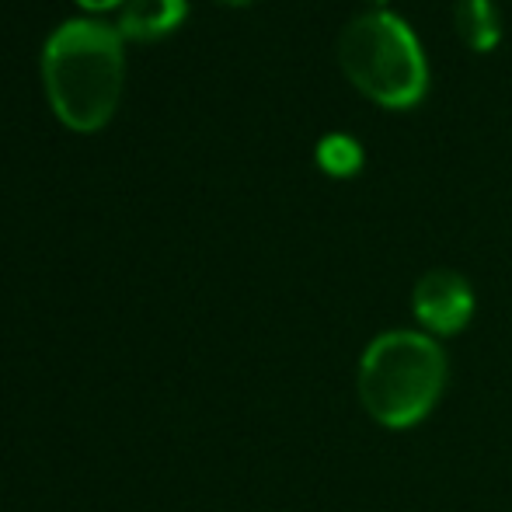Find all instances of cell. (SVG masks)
Instances as JSON below:
<instances>
[{"label": "cell", "mask_w": 512, "mask_h": 512, "mask_svg": "<svg viewBox=\"0 0 512 512\" xmlns=\"http://www.w3.org/2000/svg\"><path fill=\"white\" fill-rule=\"evenodd\" d=\"M450 384V359L422 328H391L370 338L356 366V394L380 429H415L436 411Z\"/></svg>", "instance_id": "obj_1"}, {"label": "cell", "mask_w": 512, "mask_h": 512, "mask_svg": "<svg viewBox=\"0 0 512 512\" xmlns=\"http://www.w3.org/2000/svg\"><path fill=\"white\" fill-rule=\"evenodd\" d=\"M42 77L49 102L67 126L98 129L122 91L119 32L105 21H63L42 46Z\"/></svg>", "instance_id": "obj_2"}, {"label": "cell", "mask_w": 512, "mask_h": 512, "mask_svg": "<svg viewBox=\"0 0 512 512\" xmlns=\"http://www.w3.org/2000/svg\"><path fill=\"white\" fill-rule=\"evenodd\" d=\"M345 77L384 108H411L429 88V63L401 14L370 11L352 18L338 35Z\"/></svg>", "instance_id": "obj_3"}, {"label": "cell", "mask_w": 512, "mask_h": 512, "mask_svg": "<svg viewBox=\"0 0 512 512\" xmlns=\"http://www.w3.org/2000/svg\"><path fill=\"white\" fill-rule=\"evenodd\" d=\"M411 314L425 335H457L474 317L471 283L453 269H429L411 290Z\"/></svg>", "instance_id": "obj_4"}, {"label": "cell", "mask_w": 512, "mask_h": 512, "mask_svg": "<svg viewBox=\"0 0 512 512\" xmlns=\"http://www.w3.org/2000/svg\"><path fill=\"white\" fill-rule=\"evenodd\" d=\"M189 4L185 0H126L119 18V32L133 39H157L182 25Z\"/></svg>", "instance_id": "obj_5"}, {"label": "cell", "mask_w": 512, "mask_h": 512, "mask_svg": "<svg viewBox=\"0 0 512 512\" xmlns=\"http://www.w3.org/2000/svg\"><path fill=\"white\" fill-rule=\"evenodd\" d=\"M453 25H457L464 46H471L474 53H492L502 39V21L492 0H457Z\"/></svg>", "instance_id": "obj_6"}, {"label": "cell", "mask_w": 512, "mask_h": 512, "mask_svg": "<svg viewBox=\"0 0 512 512\" xmlns=\"http://www.w3.org/2000/svg\"><path fill=\"white\" fill-rule=\"evenodd\" d=\"M314 157H317V164H321V171H328V175H335V178H349L363 168L366 154H363V143H359L356 136L328 133L321 143H317Z\"/></svg>", "instance_id": "obj_7"}, {"label": "cell", "mask_w": 512, "mask_h": 512, "mask_svg": "<svg viewBox=\"0 0 512 512\" xmlns=\"http://www.w3.org/2000/svg\"><path fill=\"white\" fill-rule=\"evenodd\" d=\"M84 7H108V4H119V0H81Z\"/></svg>", "instance_id": "obj_8"}, {"label": "cell", "mask_w": 512, "mask_h": 512, "mask_svg": "<svg viewBox=\"0 0 512 512\" xmlns=\"http://www.w3.org/2000/svg\"><path fill=\"white\" fill-rule=\"evenodd\" d=\"M230 4H244V0H230Z\"/></svg>", "instance_id": "obj_9"}, {"label": "cell", "mask_w": 512, "mask_h": 512, "mask_svg": "<svg viewBox=\"0 0 512 512\" xmlns=\"http://www.w3.org/2000/svg\"><path fill=\"white\" fill-rule=\"evenodd\" d=\"M377 4H384V0H377Z\"/></svg>", "instance_id": "obj_10"}]
</instances>
